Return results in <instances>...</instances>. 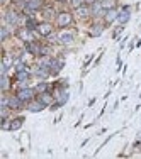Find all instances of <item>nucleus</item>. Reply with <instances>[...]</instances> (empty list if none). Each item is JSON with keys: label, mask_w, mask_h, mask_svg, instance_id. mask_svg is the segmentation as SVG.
Returning a JSON list of instances; mask_svg holds the SVG:
<instances>
[{"label": "nucleus", "mask_w": 141, "mask_h": 159, "mask_svg": "<svg viewBox=\"0 0 141 159\" xmlns=\"http://www.w3.org/2000/svg\"><path fill=\"white\" fill-rule=\"evenodd\" d=\"M32 95H34V91L31 90V88H22V90L17 93V97L21 98L22 102H29L31 98H32Z\"/></svg>", "instance_id": "obj_1"}, {"label": "nucleus", "mask_w": 141, "mask_h": 159, "mask_svg": "<svg viewBox=\"0 0 141 159\" xmlns=\"http://www.w3.org/2000/svg\"><path fill=\"white\" fill-rule=\"evenodd\" d=\"M71 22V15L67 14V12H63V14L58 15V25H61V27H65V25H68Z\"/></svg>", "instance_id": "obj_2"}, {"label": "nucleus", "mask_w": 141, "mask_h": 159, "mask_svg": "<svg viewBox=\"0 0 141 159\" xmlns=\"http://www.w3.org/2000/svg\"><path fill=\"white\" fill-rule=\"evenodd\" d=\"M51 31H53V27L49 24H39L37 25V32L41 34V36H49Z\"/></svg>", "instance_id": "obj_3"}, {"label": "nucleus", "mask_w": 141, "mask_h": 159, "mask_svg": "<svg viewBox=\"0 0 141 159\" xmlns=\"http://www.w3.org/2000/svg\"><path fill=\"white\" fill-rule=\"evenodd\" d=\"M58 39H59V43H63V44H70L71 41H73V34H70V32H61L58 36Z\"/></svg>", "instance_id": "obj_4"}, {"label": "nucleus", "mask_w": 141, "mask_h": 159, "mask_svg": "<svg viewBox=\"0 0 141 159\" xmlns=\"http://www.w3.org/2000/svg\"><path fill=\"white\" fill-rule=\"evenodd\" d=\"M5 20L9 22V24H17L19 22V15L15 14V12H7V14H5Z\"/></svg>", "instance_id": "obj_5"}, {"label": "nucleus", "mask_w": 141, "mask_h": 159, "mask_svg": "<svg viewBox=\"0 0 141 159\" xmlns=\"http://www.w3.org/2000/svg\"><path fill=\"white\" fill-rule=\"evenodd\" d=\"M27 9L29 10H34V9H39L43 5V0H27Z\"/></svg>", "instance_id": "obj_6"}, {"label": "nucleus", "mask_w": 141, "mask_h": 159, "mask_svg": "<svg viewBox=\"0 0 141 159\" xmlns=\"http://www.w3.org/2000/svg\"><path fill=\"white\" fill-rule=\"evenodd\" d=\"M21 98L19 97H12V98H9V109H19L21 107Z\"/></svg>", "instance_id": "obj_7"}, {"label": "nucleus", "mask_w": 141, "mask_h": 159, "mask_svg": "<svg viewBox=\"0 0 141 159\" xmlns=\"http://www.w3.org/2000/svg\"><path fill=\"white\" fill-rule=\"evenodd\" d=\"M117 12L114 10V9H109L107 12H105V20L107 22H112V20H116V19H117Z\"/></svg>", "instance_id": "obj_8"}, {"label": "nucleus", "mask_w": 141, "mask_h": 159, "mask_svg": "<svg viewBox=\"0 0 141 159\" xmlns=\"http://www.w3.org/2000/svg\"><path fill=\"white\" fill-rule=\"evenodd\" d=\"M39 102H41V103H44V105H49L53 102V98H51V95H49V93L43 91V93L39 95Z\"/></svg>", "instance_id": "obj_9"}, {"label": "nucleus", "mask_w": 141, "mask_h": 159, "mask_svg": "<svg viewBox=\"0 0 141 159\" xmlns=\"http://www.w3.org/2000/svg\"><path fill=\"white\" fill-rule=\"evenodd\" d=\"M129 17H131V15H129V12H128V9H124V10L117 15V19H119V22H121V24H126V22L129 20Z\"/></svg>", "instance_id": "obj_10"}, {"label": "nucleus", "mask_w": 141, "mask_h": 159, "mask_svg": "<svg viewBox=\"0 0 141 159\" xmlns=\"http://www.w3.org/2000/svg\"><path fill=\"white\" fill-rule=\"evenodd\" d=\"M26 49L29 51L31 54H37V53H41V49H39V47H37L36 44L29 43V41H27V43H26Z\"/></svg>", "instance_id": "obj_11"}, {"label": "nucleus", "mask_w": 141, "mask_h": 159, "mask_svg": "<svg viewBox=\"0 0 141 159\" xmlns=\"http://www.w3.org/2000/svg\"><path fill=\"white\" fill-rule=\"evenodd\" d=\"M43 109H44V103H41L39 100H37L36 103H31L29 105V110H31V112H41Z\"/></svg>", "instance_id": "obj_12"}, {"label": "nucleus", "mask_w": 141, "mask_h": 159, "mask_svg": "<svg viewBox=\"0 0 141 159\" xmlns=\"http://www.w3.org/2000/svg\"><path fill=\"white\" fill-rule=\"evenodd\" d=\"M37 25H39V24H37V22L34 20V19H29V20L26 22V29H29V31H34V29H36V27H37Z\"/></svg>", "instance_id": "obj_13"}, {"label": "nucleus", "mask_w": 141, "mask_h": 159, "mask_svg": "<svg viewBox=\"0 0 141 159\" xmlns=\"http://www.w3.org/2000/svg\"><path fill=\"white\" fill-rule=\"evenodd\" d=\"M116 4V0H102L100 2V5H102V9H112Z\"/></svg>", "instance_id": "obj_14"}, {"label": "nucleus", "mask_w": 141, "mask_h": 159, "mask_svg": "<svg viewBox=\"0 0 141 159\" xmlns=\"http://www.w3.org/2000/svg\"><path fill=\"white\" fill-rule=\"evenodd\" d=\"M22 125V119H15L10 122V130H17L19 127Z\"/></svg>", "instance_id": "obj_15"}, {"label": "nucleus", "mask_w": 141, "mask_h": 159, "mask_svg": "<svg viewBox=\"0 0 141 159\" xmlns=\"http://www.w3.org/2000/svg\"><path fill=\"white\" fill-rule=\"evenodd\" d=\"M19 37H22L24 41H31V37H29V29H22V31H19Z\"/></svg>", "instance_id": "obj_16"}, {"label": "nucleus", "mask_w": 141, "mask_h": 159, "mask_svg": "<svg viewBox=\"0 0 141 159\" xmlns=\"http://www.w3.org/2000/svg\"><path fill=\"white\" fill-rule=\"evenodd\" d=\"M90 10L89 7H78V15H82V17H85V15H89Z\"/></svg>", "instance_id": "obj_17"}, {"label": "nucleus", "mask_w": 141, "mask_h": 159, "mask_svg": "<svg viewBox=\"0 0 141 159\" xmlns=\"http://www.w3.org/2000/svg\"><path fill=\"white\" fill-rule=\"evenodd\" d=\"M0 87H2V90H5V88L9 87V80L5 75H2V81H0Z\"/></svg>", "instance_id": "obj_18"}, {"label": "nucleus", "mask_w": 141, "mask_h": 159, "mask_svg": "<svg viewBox=\"0 0 141 159\" xmlns=\"http://www.w3.org/2000/svg\"><path fill=\"white\" fill-rule=\"evenodd\" d=\"M7 36H9V29H7V27H2V31H0V39L5 41V39H7Z\"/></svg>", "instance_id": "obj_19"}, {"label": "nucleus", "mask_w": 141, "mask_h": 159, "mask_svg": "<svg viewBox=\"0 0 141 159\" xmlns=\"http://www.w3.org/2000/svg\"><path fill=\"white\" fill-rule=\"evenodd\" d=\"M29 78V75H27L26 71H19L17 73V80H21V81H24V80H27Z\"/></svg>", "instance_id": "obj_20"}, {"label": "nucleus", "mask_w": 141, "mask_h": 159, "mask_svg": "<svg viewBox=\"0 0 141 159\" xmlns=\"http://www.w3.org/2000/svg\"><path fill=\"white\" fill-rule=\"evenodd\" d=\"M92 34H93V36H100V34H102V27H100V25H93Z\"/></svg>", "instance_id": "obj_21"}, {"label": "nucleus", "mask_w": 141, "mask_h": 159, "mask_svg": "<svg viewBox=\"0 0 141 159\" xmlns=\"http://www.w3.org/2000/svg\"><path fill=\"white\" fill-rule=\"evenodd\" d=\"M83 2H85V0H71V5H73L75 9H78V7H82Z\"/></svg>", "instance_id": "obj_22"}, {"label": "nucleus", "mask_w": 141, "mask_h": 159, "mask_svg": "<svg viewBox=\"0 0 141 159\" xmlns=\"http://www.w3.org/2000/svg\"><path fill=\"white\" fill-rule=\"evenodd\" d=\"M46 88H48V87H46V83H41L39 87H37V91H44Z\"/></svg>", "instance_id": "obj_23"}, {"label": "nucleus", "mask_w": 141, "mask_h": 159, "mask_svg": "<svg viewBox=\"0 0 141 159\" xmlns=\"http://www.w3.org/2000/svg\"><path fill=\"white\" fill-rule=\"evenodd\" d=\"M87 4H95V0H85Z\"/></svg>", "instance_id": "obj_24"}, {"label": "nucleus", "mask_w": 141, "mask_h": 159, "mask_svg": "<svg viewBox=\"0 0 141 159\" xmlns=\"http://www.w3.org/2000/svg\"><path fill=\"white\" fill-rule=\"evenodd\" d=\"M61 2H65V0H61Z\"/></svg>", "instance_id": "obj_25"}]
</instances>
